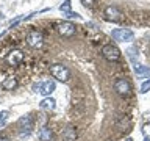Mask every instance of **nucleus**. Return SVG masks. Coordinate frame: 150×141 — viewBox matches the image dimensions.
I'll return each mask as SVG.
<instances>
[{
  "label": "nucleus",
  "instance_id": "1",
  "mask_svg": "<svg viewBox=\"0 0 150 141\" xmlns=\"http://www.w3.org/2000/svg\"><path fill=\"white\" fill-rule=\"evenodd\" d=\"M27 44L31 47V49H41L42 44H44V36L39 30H30L27 33Z\"/></svg>",
  "mask_w": 150,
  "mask_h": 141
},
{
  "label": "nucleus",
  "instance_id": "2",
  "mask_svg": "<svg viewBox=\"0 0 150 141\" xmlns=\"http://www.w3.org/2000/svg\"><path fill=\"white\" fill-rule=\"evenodd\" d=\"M50 74L53 75V78H56L58 82H67V80L70 78V70L63 64L50 66Z\"/></svg>",
  "mask_w": 150,
  "mask_h": 141
},
{
  "label": "nucleus",
  "instance_id": "3",
  "mask_svg": "<svg viewBox=\"0 0 150 141\" xmlns=\"http://www.w3.org/2000/svg\"><path fill=\"white\" fill-rule=\"evenodd\" d=\"M111 38L117 42H128V41H133L134 33L128 30V28H116V30L111 31Z\"/></svg>",
  "mask_w": 150,
  "mask_h": 141
},
{
  "label": "nucleus",
  "instance_id": "4",
  "mask_svg": "<svg viewBox=\"0 0 150 141\" xmlns=\"http://www.w3.org/2000/svg\"><path fill=\"white\" fill-rule=\"evenodd\" d=\"M114 89L122 97H128L131 94V85L127 78H117L114 82Z\"/></svg>",
  "mask_w": 150,
  "mask_h": 141
},
{
  "label": "nucleus",
  "instance_id": "5",
  "mask_svg": "<svg viewBox=\"0 0 150 141\" xmlns=\"http://www.w3.org/2000/svg\"><path fill=\"white\" fill-rule=\"evenodd\" d=\"M102 55H103V58L108 60V61H117L120 58V50L112 44H106L102 49Z\"/></svg>",
  "mask_w": 150,
  "mask_h": 141
},
{
  "label": "nucleus",
  "instance_id": "6",
  "mask_svg": "<svg viewBox=\"0 0 150 141\" xmlns=\"http://www.w3.org/2000/svg\"><path fill=\"white\" fill-rule=\"evenodd\" d=\"M56 30H58V33L63 38H72L75 35V25L69 21L59 22L58 25H56Z\"/></svg>",
  "mask_w": 150,
  "mask_h": 141
},
{
  "label": "nucleus",
  "instance_id": "7",
  "mask_svg": "<svg viewBox=\"0 0 150 141\" xmlns=\"http://www.w3.org/2000/svg\"><path fill=\"white\" fill-rule=\"evenodd\" d=\"M122 11L117 6H114V5H110V6L105 8V19L110 22H119L122 21Z\"/></svg>",
  "mask_w": 150,
  "mask_h": 141
},
{
  "label": "nucleus",
  "instance_id": "8",
  "mask_svg": "<svg viewBox=\"0 0 150 141\" xmlns=\"http://www.w3.org/2000/svg\"><path fill=\"white\" fill-rule=\"evenodd\" d=\"M23 61V53H22V50H11L9 53L6 55V63L9 66H19Z\"/></svg>",
  "mask_w": 150,
  "mask_h": 141
},
{
  "label": "nucleus",
  "instance_id": "9",
  "mask_svg": "<svg viewBox=\"0 0 150 141\" xmlns=\"http://www.w3.org/2000/svg\"><path fill=\"white\" fill-rule=\"evenodd\" d=\"M31 127H33V122H31L30 116H23V118L19 119V129H21V133L28 135V133H30V130H31Z\"/></svg>",
  "mask_w": 150,
  "mask_h": 141
},
{
  "label": "nucleus",
  "instance_id": "10",
  "mask_svg": "<svg viewBox=\"0 0 150 141\" xmlns=\"http://www.w3.org/2000/svg\"><path fill=\"white\" fill-rule=\"evenodd\" d=\"M53 91H55V82H52V80H47V82L39 85V93L42 94V96L49 97Z\"/></svg>",
  "mask_w": 150,
  "mask_h": 141
},
{
  "label": "nucleus",
  "instance_id": "11",
  "mask_svg": "<svg viewBox=\"0 0 150 141\" xmlns=\"http://www.w3.org/2000/svg\"><path fill=\"white\" fill-rule=\"evenodd\" d=\"M16 86H17V78L16 77H6L2 82V88L6 89V91H13Z\"/></svg>",
  "mask_w": 150,
  "mask_h": 141
},
{
  "label": "nucleus",
  "instance_id": "12",
  "mask_svg": "<svg viewBox=\"0 0 150 141\" xmlns=\"http://www.w3.org/2000/svg\"><path fill=\"white\" fill-rule=\"evenodd\" d=\"M63 140L64 141H75L77 140V130L74 127H67L64 132H63Z\"/></svg>",
  "mask_w": 150,
  "mask_h": 141
},
{
  "label": "nucleus",
  "instance_id": "13",
  "mask_svg": "<svg viewBox=\"0 0 150 141\" xmlns=\"http://www.w3.org/2000/svg\"><path fill=\"white\" fill-rule=\"evenodd\" d=\"M39 138H41V141H52L53 133H52V130L49 129V127H42V129L39 130Z\"/></svg>",
  "mask_w": 150,
  "mask_h": 141
},
{
  "label": "nucleus",
  "instance_id": "14",
  "mask_svg": "<svg viewBox=\"0 0 150 141\" xmlns=\"http://www.w3.org/2000/svg\"><path fill=\"white\" fill-rule=\"evenodd\" d=\"M134 72L139 75V77H150V68L149 66H134Z\"/></svg>",
  "mask_w": 150,
  "mask_h": 141
},
{
  "label": "nucleus",
  "instance_id": "15",
  "mask_svg": "<svg viewBox=\"0 0 150 141\" xmlns=\"http://www.w3.org/2000/svg\"><path fill=\"white\" fill-rule=\"evenodd\" d=\"M55 99H52V97H45L44 100H42L39 105H41V108H44V110H53L55 108Z\"/></svg>",
  "mask_w": 150,
  "mask_h": 141
},
{
  "label": "nucleus",
  "instance_id": "16",
  "mask_svg": "<svg viewBox=\"0 0 150 141\" xmlns=\"http://www.w3.org/2000/svg\"><path fill=\"white\" fill-rule=\"evenodd\" d=\"M117 127H119V130H122V132H124V130H130V119L127 116L122 118V119L117 122Z\"/></svg>",
  "mask_w": 150,
  "mask_h": 141
},
{
  "label": "nucleus",
  "instance_id": "17",
  "mask_svg": "<svg viewBox=\"0 0 150 141\" xmlns=\"http://www.w3.org/2000/svg\"><path fill=\"white\" fill-rule=\"evenodd\" d=\"M70 9H72V2H70V0H64L63 5H59V11L64 13V14H69Z\"/></svg>",
  "mask_w": 150,
  "mask_h": 141
},
{
  "label": "nucleus",
  "instance_id": "18",
  "mask_svg": "<svg viewBox=\"0 0 150 141\" xmlns=\"http://www.w3.org/2000/svg\"><path fill=\"white\" fill-rule=\"evenodd\" d=\"M147 91H150V78H149V80H145V82L141 85V89H139V93H141V94H145Z\"/></svg>",
  "mask_w": 150,
  "mask_h": 141
},
{
  "label": "nucleus",
  "instance_id": "19",
  "mask_svg": "<svg viewBox=\"0 0 150 141\" xmlns=\"http://www.w3.org/2000/svg\"><path fill=\"white\" fill-rule=\"evenodd\" d=\"M8 116H9V113H8V111H2V113H0V127H3L5 124H6Z\"/></svg>",
  "mask_w": 150,
  "mask_h": 141
},
{
  "label": "nucleus",
  "instance_id": "20",
  "mask_svg": "<svg viewBox=\"0 0 150 141\" xmlns=\"http://www.w3.org/2000/svg\"><path fill=\"white\" fill-rule=\"evenodd\" d=\"M142 133H144L145 138H150V122L144 124V127H142Z\"/></svg>",
  "mask_w": 150,
  "mask_h": 141
},
{
  "label": "nucleus",
  "instance_id": "21",
  "mask_svg": "<svg viewBox=\"0 0 150 141\" xmlns=\"http://www.w3.org/2000/svg\"><path fill=\"white\" fill-rule=\"evenodd\" d=\"M81 2V5L83 6H86V8H91L94 3H96V0H80Z\"/></svg>",
  "mask_w": 150,
  "mask_h": 141
},
{
  "label": "nucleus",
  "instance_id": "22",
  "mask_svg": "<svg viewBox=\"0 0 150 141\" xmlns=\"http://www.w3.org/2000/svg\"><path fill=\"white\" fill-rule=\"evenodd\" d=\"M66 17H69V19H72V17H75V19H81V16H80L78 13H72V11H70L69 14H66Z\"/></svg>",
  "mask_w": 150,
  "mask_h": 141
},
{
  "label": "nucleus",
  "instance_id": "23",
  "mask_svg": "<svg viewBox=\"0 0 150 141\" xmlns=\"http://www.w3.org/2000/svg\"><path fill=\"white\" fill-rule=\"evenodd\" d=\"M0 141H11L9 138H0Z\"/></svg>",
  "mask_w": 150,
  "mask_h": 141
},
{
  "label": "nucleus",
  "instance_id": "24",
  "mask_svg": "<svg viewBox=\"0 0 150 141\" xmlns=\"http://www.w3.org/2000/svg\"><path fill=\"white\" fill-rule=\"evenodd\" d=\"M125 141H133V138H127Z\"/></svg>",
  "mask_w": 150,
  "mask_h": 141
},
{
  "label": "nucleus",
  "instance_id": "25",
  "mask_svg": "<svg viewBox=\"0 0 150 141\" xmlns=\"http://www.w3.org/2000/svg\"><path fill=\"white\" fill-rule=\"evenodd\" d=\"M144 141H150V138H144Z\"/></svg>",
  "mask_w": 150,
  "mask_h": 141
}]
</instances>
